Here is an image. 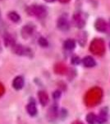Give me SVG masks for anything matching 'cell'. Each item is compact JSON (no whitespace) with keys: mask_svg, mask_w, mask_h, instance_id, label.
<instances>
[{"mask_svg":"<svg viewBox=\"0 0 110 124\" xmlns=\"http://www.w3.org/2000/svg\"><path fill=\"white\" fill-rule=\"evenodd\" d=\"M28 15L33 16V17H38V18H44L46 16L47 11L44 6L40 5H32L26 8Z\"/></svg>","mask_w":110,"mask_h":124,"instance_id":"cell-1","label":"cell"},{"mask_svg":"<svg viewBox=\"0 0 110 124\" xmlns=\"http://www.w3.org/2000/svg\"><path fill=\"white\" fill-rule=\"evenodd\" d=\"M12 51L14 54L20 56H28L31 57L32 55V51L30 48H28L25 46H22L21 44H14L12 46Z\"/></svg>","mask_w":110,"mask_h":124,"instance_id":"cell-2","label":"cell"},{"mask_svg":"<svg viewBox=\"0 0 110 124\" xmlns=\"http://www.w3.org/2000/svg\"><path fill=\"white\" fill-rule=\"evenodd\" d=\"M24 85H25V79L23 76L18 75V76L15 77L13 81V87L16 90H21L23 89Z\"/></svg>","mask_w":110,"mask_h":124,"instance_id":"cell-3","label":"cell"},{"mask_svg":"<svg viewBox=\"0 0 110 124\" xmlns=\"http://www.w3.org/2000/svg\"><path fill=\"white\" fill-rule=\"evenodd\" d=\"M58 28L60 31H68L70 28V24L69 22L66 17H62L58 20Z\"/></svg>","mask_w":110,"mask_h":124,"instance_id":"cell-4","label":"cell"},{"mask_svg":"<svg viewBox=\"0 0 110 124\" xmlns=\"http://www.w3.org/2000/svg\"><path fill=\"white\" fill-rule=\"evenodd\" d=\"M33 31H34L33 26L29 25V24H28V25H25L21 30V37H22L24 39H28L29 37H31V35L33 34Z\"/></svg>","mask_w":110,"mask_h":124,"instance_id":"cell-5","label":"cell"},{"mask_svg":"<svg viewBox=\"0 0 110 124\" xmlns=\"http://www.w3.org/2000/svg\"><path fill=\"white\" fill-rule=\"evenodd\" d=\"M26 112L31 117H35L38 113V109L36 107V103L34 101H31L26 105Z\"/></svg>","mask_w":110,"mask_h":124,"instance_id":"cell-6","label":"cell"},{"mask_svg":"<svg viewBox=\"0 0 110 124\" xmlns=\"http://www.w3.org/2000/svg\"><path fill=\"white\" fill-rule=\"evenodd\" d=\"M38 97H39V103L42 106H46L49 103V96L45 91H39L38 93Z\"/></svg>","mask_w":110,"mask_h":124,"instance_id":"cell-7","label":"cell"},{"mask_svg":"<svg viewBox=\"0 0 110 124\" xmlns=\"http://www.w3.org/2000/svg\"><path fill=\"white\" fill-rule=\"evenodd\" d=\"M3 39H4V45L6 46H13L15 43V39L9 33H6L3 36Z\"/></svg>","mask_w":110,"mask_h":124,"instance_id":"cell-8","label":"cell"},{"mask_svg":"<svg viewBox=\"0 0 110 124\" xmlns=\"http://www.w3.org/2000/svg\"><path fill=\"white\" fill-rule=\"evenodd\" d=\"M82 63L85 67H94L96 65V62L91 56H85L82 60Z\"/></svg>","mask_w":110,"mask_h":124,"instance_id":"cell-9","label":"cell"},{"mask_svg":"<svg viewBox=\"0 0 110 124\" xmlns=\"http://www.w3.org/2000/svg\"><path fill=\"white\" fill-rule=\"evenodd\" d=\"M7 17H8V18L13 23H19L20 20H21V17H20L19 14L17 13H16V12H10V13H8V14H7Z\"/></svg>","mask_w":110,"mask_h":124,"instance_id":"cell-10","label":"cell"},{"mask_svg":"<svg viewBox=\"0 0 110 124\" xmlns=\"http://www.w3.org/2000/svg\"><path fill=\"white\" fill-rule=\"evenodd\" d=\"M76 47V42L72 39H68L64 42V48L66 50L68 51H71Z\"/></svg>","mask_w":110,"mask_h":124,"instance_id":"cell-11","label":"cell"},{"mask_svg":"<svg viewBox=\"0 0 110 124\" xmlns=\"http://www.w3.org/2000/svg\"><path fill=\"white\" fill-rule=\"evenodd\" d=\"M86 121L89 124H95L97 123V117L94 113H89L86 116Z\"/></svg>","mask_w":110,"mask_h":124,"instance_id":"cell-12","label":"cell"},{"mask_svg":"<svg viewBox=\"0 0 110 124\" xmlns=\"http://www.w3.org/2000/svg\"><path fill=\"white\" fill-rule=\"evenodd\" d=\"M39 44L41 46H43V47H46V46H48V45H49V43H48V41L45 38V37H39Z\"/></svg>","mask_w":110,"mask_h":124,"instance_id":"cell-13","label":"cell"},{"mask_svg":"<svg viewBox=\"0 0 110 124\" xmlns=\"http://www.w3.org/2000/svg\"><path fill=\"white\" fill-rule=\"evenodd\" d=\"M71 63L73 64V65H77V64L80 63V59L78 56H74L72 57V59H71Z\"/></svg>","mask_w":110,"mask_h":124,"instance_id":"cell-14","label":"cell"},{"mask_svg":"<svg viewBox=\"0 0 110 124\" xmlns=\"http://www.w3.org/2000/svg\"><path fill=\"white\" fill-rule=\"evenodd\" d=\"M60 96H61V93H60V91H55L53 92V97L54 99H58L60 98Z\"/></svg>","mask_w":110,"mask_h":124,"instance_id":"cell-15","label":"cell"},{"mask_svg":"<svg viewBox=\"0 0 110 124\" xmlns=\"http://www.w3.org/2000/svg\"><path fill=\"white\" fill-rule=\"evenodd\" d=\"M47 3H53V2H54L55 0H45Z\"/></svg>","mask_w":110,"mask_h":124,"instance_id":"cell-16","label":"cell"},{"mask_svg":"<svg viewBox=\"0 0 110 124\" xmlns=\"http://www.w3.org/2000/svg\"><path fill=\"white\" fill-rule=\"evenodd\" d=\"M72 124H82V123H80V122L77 121V122H74V123H73Z\"/></svg>","mask_w":110,"mask_h":124,"instance_id":"cell-17","label":"cell"},{"mask_svg":"<svg viewBox=\"0 0 110 124\" xmlns=\"http://www.w3.org/2000/svg\"><path fill=\"white\" fill-rule=\"evenodd\" d=\"M2 51V46H1V43H0V52Z\"/></svg>","mask_w":110,"mask_h":124,"instance_id":"cell-18","label":"cell"},{"mask_svg":"<svg viewBox=\"0 0 110 124\" xmlns=\"http://www.w3.org/2000/svg\"><path fill=\"white\" fill-rule=\"evenodd\" d=\"M109 46H110V44H109Z\"/></svg>","mask_w":110,"mask_h":124,"instance_id":"cell-19","label":"cell"}]
</instances>
